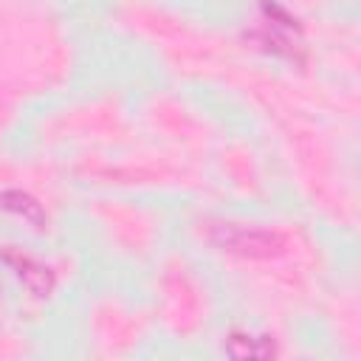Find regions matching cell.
<instances>
[{"instance_id":"cell-1","label":"cell","mask_w":361,"mask_h":361,"mask_svg":"<svg viewBox=\"0 0 361 361\" xmlns=\"http://www.w3.org/2000/svg\"><path fill=\"white\" fill-rule=\"evenodd\" d=\"M220 243L231 251H243V254L254 257V254H271L279 245V237L268 234V231H248L243 226H223V240Z\"/></svg>"},{"instance_id":"cell-2","label":"cell","mask_w":361,"mask_h":361,"mask_svg":"<svg viewBox=\"0 0 361 361\" xmlns=\"http://www.w3.org/2000/svg\"><path fill=\"white\" fill-rule=\"evenodd\" d=\"M8 262H14V268H17V274H20V279L31 288V290H37V282H34V276L39 279V285H42V290L48 293L51 290V274H48V268H42V265H37L31 257H6Z\"/></svg>"},{"instance_id":"cell-3","label":"cell","mask_w":361,"mask_h":361,"mask_svg":"<svg viewBox=\"0 0 361 361\" xmlns=\"http://www.w3.org/2000/svg\"><path fill=\"white\" fill-rule=\"evenodd\" d=\"M231 355H254V358H265L274 353V344L268 338H254V336H240L234 333L228 338V347H226Z\"/></svg>"},{"instance_id":"cell-4","label":"cell","mask_w":361,"mask_h":361,"mask_svg":"<svg viewBox=\"0 0 361 361\" xmlns=\"http://www.w3.org/2000/svg\"><path fill=\"white\" fill-rule=\"evenodd\" d=\"M14 203H8L6 197H0V206L3 209H8V212H17V214H23L25 220H31L34 226H42L45 223V217H42V212H39V206L28 197V195H23V192H6Z\"/></svg>"}]
</instances>
